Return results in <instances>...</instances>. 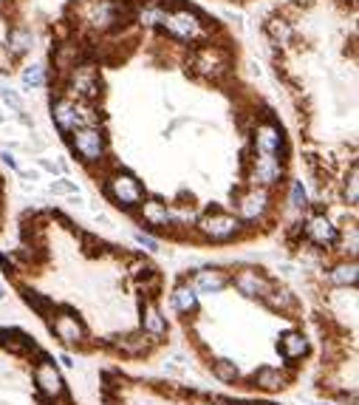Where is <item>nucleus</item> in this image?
<instances>
[{"label": "nucleus", "mask_w": 359, "mask_h": 405, "mask_svg": "<svg viewBox=\"0 0 359 405\" xmlns=\"http://www.w3.org/2000/svg\"><path fill=\"white\" fill-rule=\"evenodd\" d=\"M3 295H6V292H3V287H0V301H3Z\"/></svg>", "instance_id": "6"}, {"label": "nucleus", "mask_w": 359, "mask_h": 405, "mask_svg": "<svg viewBox=\"0 0 359 405\" xmlns=\"http://www.w3.org/2000/svg\"><path fill=\"white\" fill-rule=\"evenodd\" d=\"M40 167L45 173H68V165L59 159V162H51V159H40Z\"/></svg>", "instance_id": "4"}, {"label": "nucleus", "mask_w": 359, "mask_h": 405, "mask_svg": "<svg viewBox=\"0 0 359 405\" xmlns=\"http://www.w3.org/2000/svg\"><path fill=\"white\" fill-rule=\"evenodd\" d=\"M43 85H45V71L40 69V65H29V69L23 71V88L34 91V88H43Z\"/></svg>", "instance_id": "1"}, {"label": "nucleus", "mask_w": 359, "mask_h": 405, "mask_svg": "<svg viewBox=\"0 0 359 405\" xmlns=\"http://www.w3.org/2000/svg\"><path fill=\"white\" fill-rule=\"evenodd\" d=\"M12 119V114H6V108H3V102H0V125H6Z\"/></svg>", "instance_id": "5"}, {"label": "nucleus", "mask_w": 359, "mask_h": 405, "mask_svg": "<svg viewBox=\"0 0 359 405\" xmlns=\"http://www.w3.org/2000/svg\"><path fill=\"white\" fill-rule=\"evenodd\" d=\"M48 193L51 195H80V184L71 179H57L48 184Z\"/></svg>", "instance_id": "2"}, {"label": "nucleus", "mask_w": 359, "mask_h": 405, "mask_svg": "<svg viewBox=\"0 0 359 405\" xmlns=\"http://www.w3.org/2000/svg\"><path fill=\"white\" fill-rule=\"evenodd\" d=\"M0 102H3V105H9V108H12V114H17V111H23V108H26L23 97H20L17 91H9V88H3V91H0Z\"/></svg>", "instance_id": "3"}]
</instances>
